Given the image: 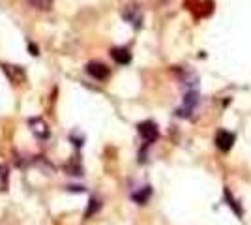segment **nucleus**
<instances>
[{"mask_svg": "<svg viewBox=\"0 0 251 225\" xmlns=\"http://www.w3.org/2000/svg\"><path fill=\"white\" fill-rule=\"evenodd\" d=\"M30 128L38 139H47L49 137V126H47V122L43 118H32Z\"/></svg>", "mask_w": 251, "mask_h": 225, "instance_id": "39448f33", "label": "nucleus"}, {"mask_svg": "<svg viewBox=\"0 0 251 225\" xmlns=\"http://www.w3.org/2000/svg\"><path fill=\"white\" fill-rule=\"evenodd\" d=\"M28 4H30L32 8L42 11H47L52 8V0H28Z\"/></svg>", "mask_w": 251, "mask_h": 225, "instance_id": "6e6552de", "label": "nucleus"}, {"mask_svg": "<svg viewBox=\"0 0 251 225\" xmlns=\"http://www.w3.org/2000/svg\"><path fill=\"white\" fill-rule=\"evenodd\" d=\"M150 193H152V192H150V188H148V186H147V188H145L143 192L133 193V199H135V201H137V203H139V204H143V203H147V199H148V197H150Z\"/></svg>", "mask_w": 251, "mask_h": 225, "instance_id": "9d476101", "label": "nucleus"}, {"mask_svg": "<svg viewBox=\"0 0 251 225\" xmlns=\"http://www.w3.org/2000/svg\"><path fill=\"white\" fill-rule=\"evenodd\" d=\"M86 74L92 75V77L98 79V81H105V79L109 77V68H107L103 62H96V60H92V62L86 64Z\"/></svg>", "mask_w": 251, "mask_h": 225, "instance_id": "f03ea898", "label": "nucleus"}, {"mask_svg": "<svg viewBox=\"0 0 251 225\" xmlns=\"http://www.w3.org/2000/svg\"><path fill=\"white\" fill-rule=\"evenodd\" d=\"M234 133H230L227 129H221L220 133H218V137H216V145H218V149L223 150V152H227L230 150V147L234 145Z\"/></svg>", "mask_w": 251, "mask_h": 225, "instance_id": "20e7f679", "label": "nucleus"}, {"mask_svg": "<svg viewBox=\"0 0 251 225\" xmlns=\"http://www.w3.org/2000/svg\"><path fill=\"white\" fill-rule=\"evenodd\" d=\"M111 56H113V60H115L116 64L120 66L131 62V53L126 47H115V49H111Z\"/></svg>", "mask_w": 251, "mask_h": 225, "instance_id": "423d86ee", "label": "nucleus"}, {"mask_svg": "<svg viewBox=\"0 0 251 225\" xmlns=\"http://www.w3.org/2000/svg\"><path fill=\"white\" fill-rule=\"evenodd\" d=\"M10 186V171L6 165H0V192H6Z\"/></svg>", "mask_w": 251, "mask_h": 225, "instance_id": "0eeeda50", "label": "nucleus"}, {"mask_svg": "<svg viewBox=\"0 0 251 225\" xmlns=\"http://www.w3.org/2000/svg\"><path fill=\"white\" fill-rule=\"evenodd\" d=\"M122 15H124L126 21L131 23L133 26H141V23H143V11H141V8H139L137 4H129V6H126Z\"/></svg>", "mask_w": 251, "mask_h": 225, "instance_id": "7ed1b4c3", "label": "nucleus"}, {"mask_svg": "<svg viewBox=\"0 0 251 225\" xmlns=\"http://www.w3.org/2000/svg\"><path fill=\"white\" fill-rule=\"evenodd\" d=\"M137 128H139L141 137H143L145 143H148V145L156 143L157 137H159V129H157L156 122H152V120H145V122H141Z\"/></svg>", "mask_w": 251, "mask_h": 225, "instance_id": "f257e3e1", "label": "nucleus"}, {"mask_svg": "<svg viewBox=\"0 0 251 225\" xmlns=\"http://www.w3.org/2000/svg\"><path fill=\"white\" fill-rule=\"evenodd\" d=\"M30 51H32L30 54H38V47H34V45L30 43Z\"/></svg>", "mask_w": 251, "mask_h": 225, "instance_id": "9b49d317", "label": "nucleus"}, {"mask_svg": "<svg viewBox=\"0 0 251 225\" xmlns=\"http://www.w3.org/2000/svg\"><path fill=\"white\" fill-rule=\"evenodd\" d=\"M100 208H101V203H100V199L92 197V199L88 201V208H86V212H84V218H90V216L96 214Z\"/></svg>", "mask_w": 251, "mask_h": 225, "instance_id": "1a4fd4ad", "label": "nucleus"}]
</instances>
